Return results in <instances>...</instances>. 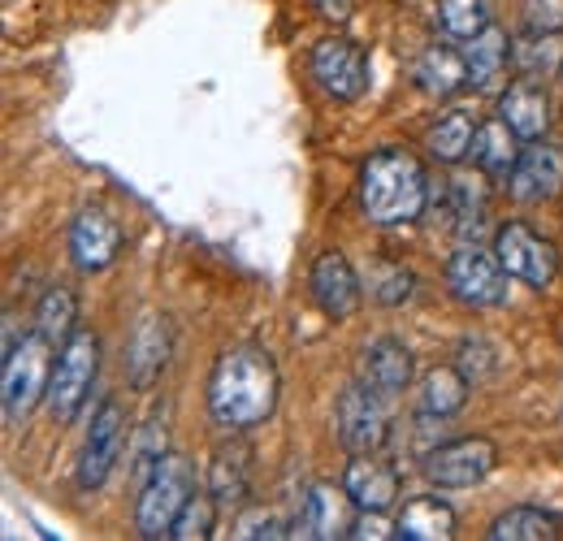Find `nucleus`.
<instances>
[{"label":"nucleus","mask_w":563,"mask_h":541,"mask_svg":"<svg viewBox=\"0 0 563 541\" xmlns=\"http://www.w3.org/2000/svg\"><path fill=\"white\" fill-rule=\"evenodd\" d=\"M278 407V364L265 346H230L209 377V411L221 429L265 424Z\"/></svg>","instance_id":"obj_1"},{"label":"nucleus","mask_w":563,"mask_h":541,"mask_svg":"<svg viewBox=\"0 0 563 541\" xmlns=\"http://www.w3.org/2000/svg\"><path fill=\"white\" fill-rule=\"evenodd\" d=\"M360 203L377 225L421 221L429 208V174L408 147H382L360 169Z\"/></svg>","instance_id":"obj_2"},{"label":"nucleus","mask_w":563,"mask_h":541,"mask_svg":"<svg viewBox=\"0 0 563 541\" xmlns=\"http://www.w3.org/2000/svg\"><path fill=\"white\" fill-rule=\"evenodd\" d=\"M196 494V468L183 460V455H161V464L152 468V476L143 481L140 503H135V529L140 538H169L183 507L191 503Z\"/></svg>","instance_id":"obj_3"},{"label":"nucleus","mask_w":563,"mask_h":541,"mask_svg":"<svg viewBox=\"0 0 563 541\" xmlns=\"http://www.w3.org/2000/svg\"><path fill=\"white\" fill-rule=\"evenodd\" d=\"M53 342L35 334H22L13 351H4V373H0V399H4V420L18 424L26 420L40 399H48V382H53Z\"/></svg>","instance_id":"obj_4"},{"label":"nucleus","mask_w":563,"mask_h":541,"mask_svg":"<svg viewBox=\"0 0 563 541\" xmlns=\"http://www.w3.org/2000/svg\"><path fill=\"white\" fill-rule=\"evenodd\" d=\"M100 373V342L91 330H74L70 342H62V355L53 364V382H48V407L62 424H74L78 411L91 399Z\"/></svg>","instance_id":"obj_5"},{"label":"nucleus","mask_w":563,"mask_h":541,"mask_svg":"<svg viewBox=\"0 0 563 541\" xmlns=\"http://www.w3.org/2000/svg\"><path fill=\"white\" fill-rule=\"evenodd\" d=\"M390 399L382 390H373L368 382L347 386L339 395L334 407V429H339V442L352 451V455H377L386 442H390Z\"/></svg>","instance_id":"obj_6"},{"label":"nucleus","mask_w":563,"mask_h":541,"mask_svg":"<svg viewBox=\"0 0 563 541\" xmlns=\"http://www.w3.org/2000/svg\"><path fill=\"white\" fill-rule=\"evenodd\" d=\"M494 464H498V446L490 438H455L421 460L424 476L438 489H468V485L486 481L494 473Z\"/></svg>","instance_id":"obj_7"},{"label":"nucleus","mask_w":563,"mask_h":541,"mask_svg":"<svg viewBox=\"0 0 563 541\" xmlns=\"http://www.w3.org/2000/svg\"><path fill=\"white\" fill-rule=\"evenodd\" d=\"M507 277H511V273L503 269L498 252H486V247H477V243H464V247L451 256V265H446L451 290H455L464 303H473V308H498V303H507Z\"/></svg>","instance_id":"obj_8"},{"label":"nucleus","mask_w":563,"mask_h":541,"mask_svg":"<svg viewBox=\"0 0 563 541\" xmlns=\"http://www.w3.org/2000/svg\"><path fill=\"white\" fill-rule=\"evenodd\" d=\"M494 252H498V261H503V269L511 273V277H520V281H529V286H551L555 281V273H560V252H555V243H547L542 234H533L529 225H520V221H507L498 234H494Z\"/></svg>","instance_id":"obj_9"},{"label":"nucleus","mask_w":563,"mask_h":541,"mask_svg":"<svg viewBox=\"0 0 563 541\" xmlns=\"http://www.w3.org/2000/svg\"><path fill=\"white\" fill-rule=\"evenodd\" d=\"M122 446H126V411L118 399H104L91 429H87V442H82V455H78V485L82 489H100L109 473L118 468L122 460Z\"/></svg>","instance_id":"obj_10"},{"label":"nucleus","mask_w":563,"mask_h":541,"mask_svg":"<svg viewBox=\"0 0 563 541\" xmlns=\"http://www.w3.org/2000/svg\"><path fill=\"white\" fill-rule=\"evenodd\" d=\"M355 498L347 489H334V485H308L303 498H299V511H295V538H352L355 529Z\"/></svg>","instance_id":"obj_11"},{"label":"nucleus","mask_w":563,"mask_h":541,"mask_svg":"<svg viewBox=\"0 0 563 541\" xmlns=\"http://www.w3.org/2000/svg\"><path fill=\"white\" fill-rule=\"evenodd\" d=\"M312 78L321 82L325 96L334 100H355L364 87H368V57L364 48L334 35V40H321L312 48Z\"/></svg>","instance_id":"obj_12"},{"label":"nucleus","mask_w":563,"mask_h":541,"mask_svg":"<svg viewBox=\"0 0 563 541\" xmlns=\"http://www.w3.org/2000/svg\"><path fill=\"white\" fill-rule=\"evenodd\" d=\"M429 208L433 217L455 230V234H473L482 230L486 221V191H482V178H468V174H451L442 183L429 187Z\"/></svg>","instance_id":"obj_13"},{"label":"nucleus","mask_w":563,"mask_h":541,"mask_svg":"<svg viewBox=\"0 0 563 541\" xmlns=\"http://www.w3.org/2000/svg\"><path fill=\"white\" fill-rule=\"evenodd\" d=\"M511 196L525 203H538V200H555L563 191V147L555 143H529L507 178Z\"/></svg>","instance_id":"obj_14"},{"label":"nucleus","mask_w":563,"mask_h":541,"mask_svg":"<svg viewBox=\"0 0 563 541\" xmlns=\"http://www.w3.org/2000/svg\"><path fill=\"white\" fill-rule=\"evenodd\" d=\"M118 252H122V230H118V221H113L109 212H100V208H82L70 225L74 265L82 273H100L118 261Z\"/></svg>","instance_id":"obj_15"},{"label":"nucleus","mask_w":563,"mask_h":541,"mask_svg":"<svg viewBox=\"0 0 563 541\" xmlns=\"http://www.w3.org/2000/svg\"><path fill=\"white\" fill-rule=\"evenodd\" d=\"M312 295H317L321 312L334 317V321H347L360 308L364 290H360V277H355V269L347 265L343 252H321L317 256V265H312Z\"/></svg>","instance_id":"obj_16"},{"label":"nucleus","mask_w":563,"mask_h":541,"mask_svg":"<svg viewBox=\"0 0 563 541\" xmlns=\"http://www.w3.org/2000/svg\"><path fill=\"white\" fill-rule=\"evenodd\" d=\"M498 118L520 139H542L551 131V96L538 78H520L498 96Z\"/></svg>","instance_id":"obj_17"},{"label":"nucleus","mask_w":563,"mask_h":541,"mask_svg":"<svg viewBox=\"0 0 563 541\" xmlns=\"http://www.w3.org/2000/svg\"><path fill=\"white\" fill-rule=\"evenodd\" d=\"M343 489L352 494L360 511L382 516V511H390L395 498H399V473H395L390 464H382L377 455H352V464H347V473H343Z\"/></svg>","instance_id":"obj_18"},{"label":"nucleus","mask_w":563,"mask_h":541,"mask_svg":"<svg viewBox=\"0 0 563 541\" xmlns=\"http://www.w3.org/2000/svg\"><path fill=\"white\" fill-rule=\"evenodd\" d=\"M169 364V325L165 317H143L126 346V377L135 390H147Z\"/></svg>","instance_id":"obj_19"},{"label":"nucleus","mask_w":563,"mask_h":541,"mask_svg":"<svg viewBox=\"0 0 563 541\" xmlns=\"http://www.w3.org/2000/svg\"><path fill=\"white\" fill-rule=\"evenodd\" d=\"M360 368H364V382L373 390H382L386 399H395L412 382V351L399 339H377L364 346V364Z\"/></svg>","instance_id":"obj_20"},{"label":"nucleus","mask_w":563,"mask_h":541,"mask_svg":"<svg viewBox=\"0 0 563 541\" xmlns=\"http://www.w3.org/2000/svg\"><path fill=\"white\" fill-rule=\"evenodd\" d=\"M209 494L217 498V507H239L252 494V451L243 442H230L212 455Z\"/></svg>","instance_id":"obj_21"},{"label":"nucleus","mask_w":563,"mask_h":541,"mask_svg":"<svg viewBox=\"0 0 563 541\" xmlns=\"http://www.w3.org/2000/svg\"><path fill=\"white\" fill-rule=\"evenodd\" d=\"M417 82H421L429 96H455L460 87H473V74H468V57L451 44H429L417 62Z\"/></svg>","instance_id":"obj_22"},{"label":"nucleus","mask_w":563,"mask_h":541,"mask_svg":"<svg viewBox=\"0 0 563 541\" xmlns=\"http://www.w3.org/2000/svg\"><path fill=\"white\" fill-rule=\"evenodd\" d=\"M455 533V511L442 498H412L404 503L399 520H395V538L399 541H446Z\"/></svg>","instance_id":"obj_23"},{"label":"nucleus","mask_w":563,"mask_h":541,"mask_svg":"<svg viewBox=\"0 0 563 541\" xmlns=\"http://www.w3.org/2000/svg\"><path fill=\"white\" fill-rule=\"evenodd\" d=\"M520 152H525V147H520V135H516L503 118H494V122H486V126H477L473 161H477V169H482L486 178H511Z\"/></svg>","instance_id":"obj_24"},{"label":"nucleus","mask_w":563,"mask_h":541,"mask_svg":"<svg viewBox=\"0 0 563 541\" xmlns=\"http://www.w3.org/2000/svg\"><path fill=\"white\" fill-rule=\"evenodd\" d=\"M473 139H477L473 113L460 109V104H451V109H442V113L433 118V126H429V152H433L442 165H455V161H464V156L473 152Z\"/></svg>","instance_id":"obj_25"},{"label":"nucleus","mask_w":563,"mask_h":541,"mask_svg":"<svg viewBox=\"0 0 563 541\" xmlns=\"http://www.w3.org/2000/svg\"><path fill=\"white\" fill-rule=\"evenodd\" d=\"M464 57H468L473 87H494V82L503 78V69H507V57H511V40H507V31H503V26H494V22H490L482 35H473V40H468Z\"/></svg>","instance_id":"obj_26"},{"label":"nucleus","mask_w":563,"mask_h":541,"mask_svg":"<svg viewBox=\"0 0 563 541\" xmlns=\"http://www.w3.org/2000/svg\"><path fill=\"white\" fill-rule=\"evenodd\" d=\"M511 62L525 69V78H547L563 69V35L560 31H529L525 40L511 44Z\"/></svg>","instance_id":"obj_27"},{"label":"nucleus","mask_w":563,"mask_h":541,"mask_svg":"<svg viewBox=\"0 0 563 541\" xmlns=\"http://www.w3.org/2000/svg\"><path fill=\"white\" fill-rule=\"evenodd\" d=\"M74 321H78V299H74V290L70 286H48L44 299H40V308H35V330L57 346V342H70Z\"/></svg>","instance_id":"obj_28"},{"label":"nucleus","mask_w":563,"mask_h":541,"mask_svg":"<svg viewBox=\"0 0 563 541\" xmlns=\"http://www.w3.org/2000/svg\"><path fill=\"white\" fill-rule=\"evenodd\" d=\"M555 533H560V525L542 507H511L490 525L494 541H551Z\"/></svg>","instance_id":"obj_29"},{"label":"nucleus","mask_w":563,"mask_h":541,"mask_svg":"<svg viewBox=\"0 0 563 541\" xmlns=\"http://www.w3.org/2000/svg\"><path fill=\"white\" fill-rule=\"evenodd\" d=\"M468 404V377L460 368H433L421 382V407L433 416H455Z\"/></svg>","instance_id":"obj_30"},{"label":"nucleus","mask_w":563,"mask_h":541,"mask_svg":"<svg viewBox=\"0 0 563 541\" xmlns=\"http://www.w3.org/2000/svg\"><path fill=\"white\" fill-rule=\"evenodd\" d=\"M438 26L451 40H473L490 26V4L486 0H438Z\"/></svg>","instance_id":"obj_31"},{"label":"nucleus","mask_w":563,"mask_h":541,"mask_svg":"<svg viewBox=\"0 0 563 541\" xmlns=\"http://www.w3.org/2000/svg\"><path fill=\"white\" fill-rule=\"evenodd\" d=\"M230 538L239 541H282L295 538V520H286L274 507H243L234 516V533Z\"/></svg>","instance_id":"obj_32"},{"label":"nucleus","mask_w":563,"mask_h":541,"mask_svg":"<svg viewBox=\"0 0 563 541\" xmlns=\"http://www.w3.org/2000/svg\"><path fill=\"white\" fill-rule=\"evenodd\" d=\"M368 295L382 308H399V303L412 299V273L404 269V265H386L382 261V265L368 269Z\"/></svg>","instance_id":"obj_33"},{"label":"nucleus","mask_w":563,"mask_h":541,"mask_svg":"<svg viewBox=\"0 0 563 541\" xmlns=\"http://www.w3.org/2000/svg\"><path fill=\"white\" fill-rule=\"evenodd\" d=\"M217 498H212L209 489L205 494H191V503L183 507V516H178V525H174V533L169 538L178 541H205L212 538V529H217Z\"/></svg>","instance_id":"obj_34"},{"label":"nucleus","mask_w":563,"mask_h":541,"mask_svg":"<svg viewBox=\"0 0 563 541\" xmlns=\"http://www.w3.org/2000/svg\"><path fill=\"white\" fill-rule=\"evenodd\" d=\"M494 346L486 339H464L460 342V373L468 377V382H482V377H490L494 373Z\"/></svg>","instance_id":"obj_35"},{"label":"nucleus","mask_w":563,"mask_h":541,"mask_svg":"<svg viewBox=\"0 0 563 541\" xmlns=\"http://www.w3.org/2000/svg\"><path fill=\"white\" fill-rule=\"evenodd\" d=\"M446 442V416H433V411H424L412 420V455L417 460H424L429 451H438Z\"/></svg>","instance_id":"obj_36"},{"label":"nucleus","mask_w":563,"mask_h":541,"mask_svg":"<svg viewBox=\"0 0 563 541\" xmlns=\"http://www.w3.org/2000/svg\"><path fill=\"white\" fill-rule=\"evenodd\" d=\"M520 13L529 31H563V0H525Z\"/></svg>","instance_id":"obj_37"},{"label":"nucleus","mask_w":563,"mask_h":541,"mask_svg":"<svg viewBox=\"0 0 563 541\" xmlns=\"http://www.w3.org/2000/svg\"><path fill=\"white\" fill-rule=\"evenodd\" d=\"M317 4V13L325 18V22H347L355 9V0H312Z\"/></svg>","instance_id":"obj_38"},{"label":"nucleus","mask_w":563,"mask_h":541,"mask_svg":"<svg viewBox=\"0 0 563 541\" xmlns=\"http://www.w3.org/2000/svg\"><path fill=\"white\" fill-rule=\"evenodd\" d=\"M560 78H563V69H560Z\"/></svg>","instance_id":"obj_39"}]
</instances>
